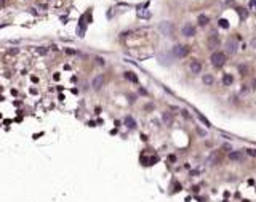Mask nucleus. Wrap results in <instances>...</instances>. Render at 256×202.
Wrapping results in <instances>:
<instances>
[{
	"mask_svg": "<svg viewBox=\"0 0 256 202\" xmlns=\"http://www.w3.org/2000/svg\"><path fill=\"white\" fill-rule=\"evenodd\" d=\"M104 82H106V77H104L103 74H98V76L93 79V82H91V87H93L94 90H101V88L104 87Z\"/></svg>",
	"mask_w": 256,
	"mask_h": 202,
	"instance_id": "4",
	"label": "nucleus"
},
{
	"mask_svg": "<svg viewBox=\"0 0 256 202\" xmlns=\"http://www.w3.org/2000/svg\"><path fill=\"white\" fill-rule=\"evenodd\" d=\"M207 45H208V48H218V47H219V35L213 32V34L208 37Z\"/></svg>",
	"mask_w": 256,
	"mask_h": 202,
	"instance_id": "6",
	"label": "nucleus"
},
{
	"mask_svg": "<svg viewBox=\"0 0 256 202\" xmlns=\"http://www.w3.org/2000/svg\"><path fill=\"white\" fill-rule=\"evenodd\" d=\"M125 125H127L128 128H135V127H136L135 119H133L131 115H127V117H125Z\"/></svg>",
	"mask_w": 256,
	"mask_h": 202,
	"instance_id": "11",
	"label": "nucleus"
},
{
	"mask_svg": "<svg viewBox=\"0 0 256 202\" xmlns=\"http://www.w3.org/2000/svg\"><path fill=\"white\" fill-rule=\"evenodd\" d=\"M219 26H221V27H224V29H227V27H229L227 19H219Z\"/></svg>",
	"mask_w": 256,
	"mask_h": 202,
	"instance_id": "17",
	"label": "nucleus"
},
{
	"mask_svg": "<svg viewBox=\"0 0 256 202\" xmlns=\"http://www.w3.org/2000/svg\"><path fill=\"white\" fill-rule=\"evenodd\" d=\"M96 61H98L99 64H104V59H103V58H96Z\"/></svg>",
	"mask_w": 256,
	"mask_h": 202,
	"instance_id": "24",
	"label": "nucleus"
},
{
	"mask_svg": "<svg viewBox=\"0 0 256 202\" xmlns=\"http://www.w3.org/2000/svg\"><path fill=\"white\" fill-rule=\"evenodd\" d=\"M197 117L200 119V120H202V122H203V124H205V125H207V127H210V122H208V120H207V119H205V117H203V115H202V114H199V112H197Z\"/></svg>",
	"mask_w": 256,
	"mask_h": 202,
	"instance_id": "18",
	"label": "nucleus"
},
{
	"mask_svg": "<svg viewBox=\"0 0 256 202\" xmlns=\"http://www.w3.org/2000/svg\"><path fill=\"white\" fill-rule=\"evenodd\" d=\"M210 61H211V64H213L215 67H222L226 64V55L222 52H215L213 55H211Z\"/></svg>",
	"mask_w": 256,
	"mask_h": 202,
	"instance_id": "1",
	"label": "nucleus"
},
{
	"mask_svg": "<svg viewBox=\"0 0 256 202\" xmlns=\"http://www.w3.org/2000/svg\"><path fill=\"white\" fill-rule=\"evenodd\" d=\"M246 151H248V156L256 157V149H246Z\"/></svg>",
	"mask_w": 256,
	"mask_h": 202,
	"instance_id": "19",
	"label": "nucleus"
},
{
	"mask_svg": "<svg viewBox=\"0 0 256 202\" xmlns=\"http://www.w3.org/2000/svg\"><path fill=\"white\" fill-rule=\"evenodd\" d=\"M253 88H255V90H256V79L253 80Z\"/></svg>",
	"mask_w": 256,
	"mask_h": 202,
	"instance_id": "25",
	"label": "nucleus"
},
{
	"mask_svg": "<svg viewBox=\"0 0 256 202\" xmlns=\"http://www.w3.org/2000/svg\"><path fill=\"white\" fill-rule=\"evenodd\" d=\"M219 160H221V157H219V154L218 153H213L210 156V159H208V162H210L211 165H215V164H218Z\"/></svg>",
	"mask_w": 256,
	"mask_h": 202,
	"instance_id": "12",
	"label": "nucleus"
},
{
	"mask_svg": "<svg viewBox=\"0 0 256 202\" xmlns=\"http://www.w3.org/2000/svg\"><path fill=\"white\" fill-rule=\"evenodd\" d=\"M18 52H19V50H18V48H13V50H10V55H16Z\"/></svg>",
	"mask_w": 256,
	"mask_h": 202,
	"instance_id": "23",
	"label": "nucleus"
},
{
	"mask_svg": "<svg viewBox=\"0 0 256 202\" xmlns=\"http://www.w3.org/2000/svg\"><path fill=\"white\" fill-rule=\"evenodd\" d=\"M181 32H183L184 37H194L195 35V27L190 23H186V24L183 26V29H181Z\"/></svg>",
	"mask_w": 256,
	"mask_h": 202,
	"instance_id": "5",
	"label": "nucleus"
},
{
	"mask_svg": "<svg viewBox=\"0 0 256 202\" xmlns=\"http://www.w3.org/2000/svg\"><path fill=\"white\" fill-rule=\"evenodd\" d=\"M190 52V48L187 45H176L173 47V55L176 56V58H184V56H187Z\"/></svg>",
	"mask_w": 256,
	"mask_h": 202,
	"instance_id": "3",
	"label": "nucleus"
},
{
	"mask_svg": "<svg viewBox=\"0 0 256 202\" xmlns=\"http://www.w3.org/2000/svg\"><path fill=\"white\" fill-rule=\"evenodd\" d=\"M250 7H251V8H256V0H250Z\"/></svg>",
	"mask_w": 256,
	"mask_h": 202,
	"instance_id": "21",
	"label": "nucleus"
},
{
	"mask_svg": "<svg viewBox=\"0 0 256 202\" xmlns=\"http://www.w3.org/2000/svg\"><path fill=\"white\" fill-rule=\"evenodd\" d=\"M162 120H163V124L165 125H171L173 124V115H171V112H163L162 114Z\"/></svg>",
	"mask_w": 256,
	"mask_h": 202,
	"instance_id": "10",
	"label": "nucleus"
},
{
	"mask_svg": "<svg viewBox=\"0 0 256 202\" xmlns=\"http://www.w3.org/2000/svg\"><path fill=\"white\" fill-rule=\"evenodd\" d=\"M202 80H203L205 85H213V82H215V79H213V76H211V74H205Z\"/></svg>",
	"mask_w": 256,
	"mask_h": 202,
	"instance_id": "13",
	"label": "nucleus"
},
{
	"mask_svg": "<svg viewBox=\"0 0 256 202\" xmlns=\"http://www.w3.org/2000/svg\"><path fill=\"white\" fill-rule=\"evenodd\" d=\"M125 79L131 80V82H135V84H136V82H138V77H136V76H135V74H133V72H125Z\"/></svg>",
	"mask_w": 256,
	"mask_h": 202,
	"instance_id": "16",
	"label": "nucleus"
},
{
	"mask_svg": "<svg viewBox=\"0 0 256 202\" xmlns=\"http://www.w3.org/2000/svg\"><path fill=\"white\" fill-rule=\"evenodd\" d=\"M208 21H210V18L205 16V14H200V16H199V24L200 26H207Z\"/></svg>",
	"mask_w": 256,
	"mask_h": 202,
	"instance_id": "15",
	"label": "nucleus"
},
{
	"mask_svg": "<svg viewBox=\"0 0 256 202\" xmlns=\"http://www.w3.org/2000/svg\"><path fill=\"white\" fill-rule=\"evenodd\" d=\"M159 29H160V32H162L163 35H166V37H175V26H173V23L163 21V23H160Z\"/></svg>",
	"mask_w": 256,
	"mask_h": 202,
	"instance_id": "2",
	"label": "nucleus"
},
{
	"mask_svg": "<svg viewBox=\"0 0 256 202\" xmlns=\"http://www.w3.org/2000/svg\"><path fill=\"white\" fill-rule=\"evenodd\" d=\"M7 5V0H0V8H3Z\"/></svg>",
	"mask_w": 256,
	"mask_h": 202,
	"instance_id": "22",
	"label": "nucleus"
},
{
	"mask_svg": "<svg viewBox=\"0 0 256 202\" xmlns=\"http://www.w3.org/2000/svg\"><path fill=\"white\" fill-rule=\"evenodd\" d=\"M232 82H234V77H232L231 74H224V77H222V84L224 85H232Z\"/></svg>",
	"mask_w": 256,
	"mask_h": 202,
	"instance_id": "14",
	"label": "nucleus"
},
{
	"mask_svg": "<svg viewBox=\"0 0 256 202\" xmlns=\"http://www.w3.org/2000/svg\"><path fill=\"white\" fill-rule=\"evenodd\" d=\"M37 52H38V53H40V55H45V53H47V52H48V48H38V50H37Z\"/></svg>",
	"mask_w": 256,
	"mask_h": 202,
	"instance_id": "20",
	"label": "nucleus"
},
{
	"mask_svg": "<svg viewBox=\"0 0 256 202\" xmlns=\"http://www.w3.org/2000/svg\"><path fill=\"white\" fill-rule=\"evenodd\" d=\"M189 67H190V72L192 74H200L202 72V64H200V61H197V59H192Z\"/></svg>",
	"mask_w": 256,
	"mask_h": 202,
	"instance_id": "8",
	"label": "nucleus"
},
{
	"mask_svg": "<svg viewBox=\"0 0 256 202\" xmlns=\"http://www.w3.org/2000/svg\"><path fill=\"white\" fill-rule=\"evenodd\" d=\"M229 159L235 160V162H240V160H243V153L242 151H232V153L229 154Z\"/></svg>",
	"mask_w": 256,
	"mask_h": 202,
	"instance_id": "9",
	"label": "nucleus"
},
{
	"mask_svg": "<svg viewBox=\"0 0 256 202\" xmlns=\"http://www.w3.org/2000/svg\"><path fill=\"white\" fill-rule=\"evenodd\" d=\"M226 48H227V53L234 55L237 52V40L235 38H229L227 42H226Z\"/></svg>",
	"mask_w": 256,
	"mask_h": 202,
	"instance_id": "7",
	"label": "nucleus"
}]
</instances>
